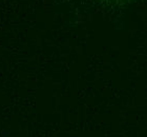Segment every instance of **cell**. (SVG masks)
<instances>
[]
</instances>
